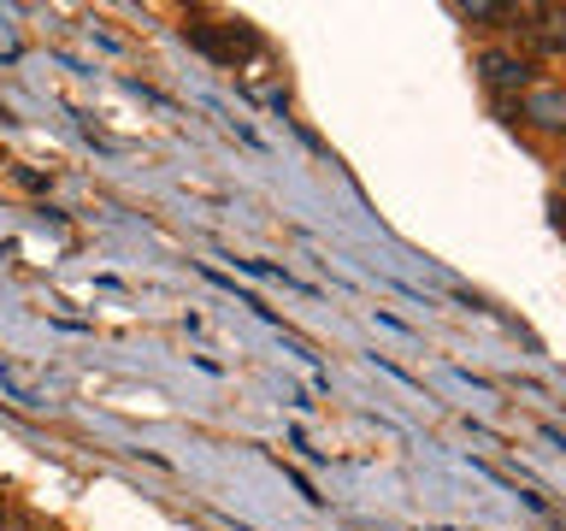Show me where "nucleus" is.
<instances>
[{
	"label": "nucleus",
	"instance_id": "f03ea898",
	"mask_svg": "<svg viewBox=\"0 0 566 531\" xmlns=\"http://www.w3.org/2000/svg\"><path fill=\"white\" fill-rule=\"evenodd\" d=\"M189 42L207 53V60H224V65H237L242 53H254L260 48V35L248 30V24H195L189 30Z\"/></svg>",
	"mask_w": 566,
	"mask_h": 531
},
{
	"label": "nucleus",
	"instance_id": "39448f33",
	"mask_svg": "<svg viewBox=\"0 0 566 531\" xmlns=\"http://www.w3.org/2000/svg\"><path fill=\"white\" fill-rule=\"evenodd\" d=\"M460 12H467L478 30H495V24H502V18H520L513 7H460Z\"/></svg>",
	"mask_w": 566,
	"mask_h": 531
},
{
	"label": "nucleus",
	"instance_id": "f257e3e1",
	"mask_svg": "<svg viewBox=\"0 0 566 531\" xmlns=\"http://www.w3.org/2000/svg\"><path fill=\"white\" fill-rule=\"evenodd\" d=\"M478 77H484V88L495 101H513V95H525V88H531V60H525V53L490 48L484 60H478Z\"/></svg>",
	"mask_w": 566,
	"mask_h": 531
},
{
	"label": "nucleus",
	"instance_id": "423d86ee",
	"mask_svg": "<svg viewBox=\"0 0 566 531\" xmlns=\"http://www.w3.org/2000/svg\"><path fill=\"white\" fill-rule=\"evenodd\" d=\"M0 508H7V502H0Z\"/></svg>",
	"mask_w": 566,
	"mask_h": 531
},
{
	"label": "nucleus",
	"instance_id": "7ed1b4c3",
	"mask_svg": "<svg viewBox=\"0 0 566 531\" xmlns=\"http://www.w3.org/2000/svg\"><path fill=\"white\" fill-rule=\"evenodd\" d=\"M520 118H531L537 131H560V124H566V95H560L555 83H543V88L531 83L525 95H520Z\"/></svg>",
	"mask_w": 566,
	"mask_h": 531
},
{
	"label": "nucleus",
	"instance_id": "20e7f679",
	"mask_svg": "<svg viewBox=\"0 0 566 531\" xmlns=\"http://www.w3.org/2000/svg\"><path fill=\"white\" fill-rule=\"evenodd\" d=\"M560 42H566V35H560V12H555V7L537 12V48H543V53H560Z\"/></svg>",
	"mask_w": 566,
	"mask_h": 531
}]
</instances>
